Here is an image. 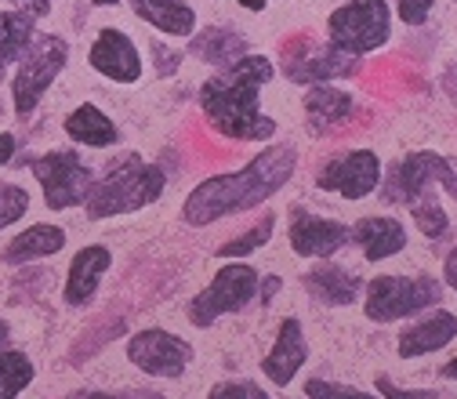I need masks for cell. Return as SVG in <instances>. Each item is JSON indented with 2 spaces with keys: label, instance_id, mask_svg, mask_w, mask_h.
<instances>
[{
  "label": "cell",
  "instance_id": "6da1fadb",
  "mask_svg": "<svg viewBox=\"0 0 457 399\" xmlns=\"http://www.w3.org/2000/svg\"><path fill=\"white\" fill-rule=\"evenodd\" d=\"M298 170V149L291 142L265 145L254 160H247L240 170H225V175L204 179L182 204V221L186 225H214L221 218H233L244 211H258L269 204L283 186L295 179Z\"/></svg>",
  "mask_w": 457,
  "mask_h": 399
},
{
  "label": "cell",
  "instance_id": "7a4b0ae2",
  "mask_svg": "<svg viewBox=\"0 0 457 399\" xmlns=\"http://www.w3.org/2000/svg\"><path fill=\"white\" fill-rule=\"evenodd\" d=\"M276 77L269 54H240L237 62L221 66L200 84V109L207 124L233 142H272L276 121L258 109L262 87Z\"/></svg>",
  "mask_w": 457,
  "mask_h": 399
},
{
  "label": "cell",
  "instance_id": "3957f363",
  "mask_svg": "<svg viewBox=\"0 0 457 399\" xmlns=\"http://www.w3.org/2000/svg\"><path fill=\"white\" fill-rule=\"evenodd\" d=\"M163 170L149 160H142L138 153H128L112 163L102 179L91 182L87 196H84V211L87 218L102 221V218H117V214H131L142 211L149 204H156L163 196Z\"/></svg>",
  "mask_w": 457,
  "mask_h": 399
},
{
  "label": "cell",
  "instance_id": "277c9868",
  "mask_svg": "<svg viewBox=\"0 0 457 399\" xmlns=\"http://www.w3.org/2000/svg\"><path fill=\"white\" fill-rule=\"evenodd\" d=\"M70 62V44L59 33H33L29 47L19 54V70L12 77V102L22 121H29L47 87Z\"/></svg>",
  "mask_w": 457,
  "mask_h": 399
},
{
  "label": "cell",
  "instance_id": "5b68a950",
  "mask_svg": "<svg viewBox=\"0 0 457 399\" xmlns=\"http://www.w3.org/2000/svg\"><path fill=\"white\" fill-rule=\"evenodd\" d=\"M363 312L374 323H399L428 312L443 298V279L436 276H374L363 287Z\"/></svg>",
  "mask_w": 457,
  "mask_h": 399
},
{
  "label": "cell",
  "instance_id": "8992f818",
  "mask_svg": "<svg viewBox=\"0 0 457 399\" xmlns=\"http://www.w3.org/2000/svg\"><path fill=\"white\" fill-rule=\"evenodd\" d=\"M258 269L244 265L240 258H228V265H221L207 287L189 302V323L193 327H214V320L228 316V312H240L258 298Z\"/></svg>",
  "mask_w": 457,
  "mask_h": 399
},
{
  "label": "cell",
  "instance_id": "52a82bcc",
  "mask_svg": "<svg viewBox=\"0 0 457 399\" xmlns=\"http://www.w3.org/2000/svg\"><path fill=\"white\" fill-rule=\"evenodd\" d=\"M392 37V8L385 0H349L330 12L327 19V40L349 54H370L385 47Z\"/></svg>",
  "mask_w": 457,
  "mask_h": 399
},
{
  "label": "cell",
  "instance_id": "ba28073f",
  "mask_svg": "<svg viewBox=\"0 0 457 399\" xmlns=\"http://www.w3.org/2000/svg\"><path fill=\"white\" fill-rule=\"evenodd\" d=\"M436 186L457 200V160H446L432 149H418V153L399 156L388 170V179H381V193L392 204H411Z\"/></svg>",
  "mask_w": 457,
  "mask_h": 399
},
{
  "label": "cell",
  "instance_id": "9c48e42d",
  "mask_svg": "<svg viewBox=\"0 0 457 399\" xmlns=\"http://www.w3.org/2000/svg\"><path fill=\"white\" fill-rule=\"evenodd\" d=\"M29 170L33 179L40 182L44 189V204L47 211H70V207H80L95 175L91 167L84 163V156L77 149H54V153H44L37 160H29Z\"/></svg>",
  "mask_w": 457,
  "mask_h": 399
},
{
  "label": "cell",
  "instance_id": "30bf717a",
  "mask_svg": "<svg viewBox=\"0 0 457 399\" xmlns=\"http://www.w3.org/2000/svg\"><path fill=\"white\" fill-rule=\"evenodd\" d=\"M316 189L341 200H367L381 189V160L374 149H349L316 170Z\"/></svg>",
  "mask_w": 457,
  "mask_h": 399
},
{
  "label": "cell",
  "instance_id": "8fae6325",
  "mask_svg": "<svg viewBox=\"0 0 457 399\" xmlns=\"http://www.w3.org/2000/svg\"><path fill=\"white\" fill-rule=\"evenodd\" d=\"M128 360L149 378H182L193 360V345L163 327H145L128 341Z\"/></svg>",
  "mask_w": 457,
  "mask_h": 399
},
{
  "label": "cell",
  "instance_id": "7c38bea8",
  "mask_svg": "<svg viewBox=\"0 0 457 399\" xmlns=\"http://www.w3.org/2000/svg\"><path fill=\"white\" fill-rule=\"evenodd\" d=\"M287 51V66H283V77L295 80V84H323V80H337V77H353L360 70L356 54L341 51L327 40V47H312L309 37L302 40H287L283 44Z\"/></svg>",
  "mask_w": 457,
  "mask_h": 399
},
{
  "label": "cell",
  "instance_id": "4fadbf2b",
  "mask_svg": "<svg viewBox=\"0 0 457 399\" xmlns=\"http://www.w3.org/2000/svg\"><path fill=\"white\" fill-rule=\"evenodd\" d=\"M349 225L334 221V218H320L305 207L291 211V251L298 258H334L341 247H349Z\"/></svg>",
  "mask_w": 457,
  "mask_h": 399
},
{
  "label": "cell",
  "instance_id": "5bb4252c",
  "mask_svg": "<svg viewBox=\"0 0 457 399\" xmlns=\"http://www.w3.org/2000/svg\"><path fill=\"white\" fill-rule=\"evenodd\" d=\"M87 66L112 80V84H138L142 80V54L135 47V40L124 29H102L87 51Z\"/></svg>",
  "mask_w": 457,
  "mask_h": 399
},
{
  "label": "cell",
  "instance_id": "9a60e30c",
  "mask_svg": "<svg viewBox=\"0 0 457 399\" xmlns=\"http://www.w3.org/2000/svg\"><path fill=\"white\" fill-rule=\"evenodd\" d=\"M305 360H309V341H305L302 320L298 316H287V320L279 323V330H276V341H272L269 356L262 360V374L276 388H287L298 378V370L305 367Z\"/></svg>",
  "mask_w": 457,
  "mask_h": 399
},
{
  "label": "cell",
  "instance_id": "2e32d148",
  "mask_svg": "<svg viewBox=\"0 0 457 399\" xmlns=\"http://www.w3.org/2000/svg\"><path fill=\"white\" fill-rule=\"evenodd\" d=\"M349 240L363 251L367 262H388L395 254H403L411 237H407V225L392 218V214H367L356 225H349Z\"/></svg>",
  "mask_w": 457,
  "mask_h": 399
},
{
  "label": "cell",
  "instance_id": "e0dca14e",
  "mask_svg": "<svg viewBox=\"0 0 457 399\" xmlns=\"http://www.w3.org/2000/svg\"><path fill=\"white\" fill-rule=\"evenodd\" d=\"M109 265H112V251L102 247V244H87L73 254L70 272H66V287H62V298H66L70 309H84V305L95 302Z\"/></svg>",
  "mask_w": 457,
  "mask_h": 399
},
{
  "label": "cell",
  "instance_id": "ac0fdd59",
  "mask_svg": "<svg viewBox=\"0 0 457 399\" xmlns=\"http://www.w3.org/2000/svg\"><path fill=\"white\" fill-rule=\"evenodd\" d=\"M453 337H457V316L450 309H436V312L421 316L418 323L399 330L395 349H399V356H403V360H421L428 353L446 349Z\"/></svg>",
  "mask_w": 457,
  "mask_h": 399
},
{
  "label": "cell",
  "instance_id": "d6986e66",
  "mask_svg": "<svg viewBox=\"0 0 457 399\" xmlns=\"http://www.w3.org/2000/svg\"><path fill=\"white\" fill-rule=\"evenodd\" d=\"M302 287L316 305L341 309V305H353L363 295V279L341 265H320L302 276Z\"/></svg>",
  "mask_w": 457,
  "mask_h": 399
},
{
  "label": "cell",
  "instance_id": "ffe728a7",
  "mask_svg": "<svg viewBox=\"0 0 457 399\" xmlns=\"http://www.w3.org/2000/svg\"><path fill=\"white\" fill-rule=\"evenodd\" d=\"M305 112H309V121H312V131H330V128H341L349 117H353V91L345 87H334L330 80L323 84H309L305 98H302Z\"/></svg>",
  "mask_w": 457,
  "mask_h": 399
},
{
  "label": "cell",
  "instance_id": "44dd1931",
  "mask_svg": "<svg viewBox=\"0 0 457 399\" xmlns=\"http://www.w3.org/2000/svg\"><path fill=\"white\" fill-rule=\"evenodd\" d=\"M135 19H142L145 26L160 29L170 40H182L196 33V12L186 0H131Z\"/></svg>",
  "mask_w": 457,
  "mask_h": 399
},
{
  "label": "cell",
  "instance_id": "7402d4cb",
  "mask_svg": "<svg viewBox=\"0 0 457 399\" xmlns=\"http://www.w3.org/2000/svg\"><path fill=\"white\" fill-rule=\"evenodd\" d=\"M62 247H66V229L47 225V221H37V225H29V229H22L19 237H12V244L4 247L0 262L4 265H29V262L59 254Z\"/></svg>",
  "mask_w": 457,
  "mask_h": 399
},
{
  "label": "cell",
  "instance_id": "603a6c76",
  "mask_svg": "<svg viewBox=\"0 0 457 399\" xmlns=\"http://www.w3.org/2000/svg\"><path fill=\"white\" fill-rule=\"evenodd\" d=\"M247 37L240 29H228V26H207L204 33H193L189 37V54L204 59L207 66H228L237 62L240 54H247Z\"/></svg>",
  "mask_w": 457,
  "mask_h": 399
},
{
  "label": "cell",
  "instance_id": "cb8c5ba5",
  "mask_svg": "<svg viewBox=\"0 0 457 399\" xmlns=\"http://www.w3.org/2000/svg\"><path fill=\"white\" fill-rule=\"evenodd\" d=\"M62 128H66V135H70L77 145H87V149H105V145H117V142H120L117 124H112L95 102L77 105L70 117H66Z\"/></svg>",
  "mask_w": 457,
  "mask_h": 399
},
{
  "label": "cell",
  "instance_id": "d4e9b609",
  "mask_svg": "<svg viewBox=\"0 0 457 399\" xmlns=\"http://www.w3.org/2000/svg\"><path fill=\"white\" fill-rule=\"evenodd\" d=\"M37 33V19L22 8V12H0V70L8 62H19V54L29 47Z\"/></svg>",
  "mask_w": 457,
  "mask_h": 399
},
{
  "label": "cell",
  "instance_id": "484cf974",
  "mask_svg": "<svg viewBox=\"0 0 457 399\" xmlns=\"http://www.w3.org/2000/svg\"><path fill=\"white\" fill-rule=\"evenodd\" d=\"M33 378H37V370L26 353L8 349V345L0 349V399H15L19 392H26L33 385Z\"/></svg>",
  "mask_w": 457,
  "mask_h": 399
},
{
  "label": "cell",
  "instance_id": "4316f807",
  "mask_svg": "<svg viewBox=\"0 0 457 399\" xmlns=\"http://www.w3.org/2000/svg\"><path fill=\"white\" fill-rule=\"evenodd\" d=\"M407 207H411V218H414V225H418V233H421V237H428V240H443V237L450 233V218H446V211L439 207L436 189L421 193V196L411 200Z\"/></svg>",
  "mask_w": 457,
  "mask_h": 399
},
{
  "label": "cell",
  "instance_id": "83f0119b",
  "mask_svg": "<svg viewBox=\"0 0 457 399\" xmlns=\"http://www.w3.org/2000/svg\"><path fill=\"white\" fill-rule=\"evenodd\" d=\"M272 229H276V214H265L258 225H251L247 233H240L237 240H225L221 247H218V258H247V254H254V251H262L269 240H272Z\"/></svg>",
  "mask_w": 457,
  "mask_h": 399
},
{
  "label": "cell",
  "instance_id": "f1b7e54d",
  "mask_svg": "<svg viewBox=\"0 0 457 399\" xmlns=\"http://www.w3.org/2000/svg\"><path fill=\"white\" fill-rule=\"evenodd\" d=\"M26 211H29V193L15 182H0V229L22 221Z\"/></svg>",
  "mask_w": 457,
  "mask_h": 399
},
{
  "label": "cell",
  "instance_id": "f546056e",
  "mask_svg": "<svg viewBox=\"0 0 457 399\" xmlns=\"http://www.w3.org/2000/svg\"><path fill=\"white\" fill-rule=\"evenodd\" d=\"M207 395H211V399H265V388H262L258 381L237 378V381H218Z\"/></svg>",
  "mask_w": 457,
  "mask_h": 399
},
{
  "label": "cell",
  "instance_id": "4dcf8cb0",
  "mask_svg": "<svg viewBox=\"0 0 457 399\" xmlns=\"http://www.w3.org/2000/svg\"><path fill=\"white\" fill-rule=\"evenodd\" d=\"M305 395H320V399H367L363 388H356V385H337V381H327V378L305 381Z\"/></svg>",
  "mask_w": 457,
  "mask_h": 399
},
{
  "label": "cell",
  "instance_id": "1f68e13d",
  "mask_svg": "<svg viewBox=\"0 0 457 399\" xmlns=\"http://www.w3.org/2000/svg\"><path fill=\"white\" fill-rule=\"evenodd\" d=\"M436 8V0H395V15L407 26H425Z\"/></svg>",
  "mask_w": 457,
  "mask_h": 399
},
{
  "label": "cell",
  "instance_id": "d6a6232c",
  "mask_svg": "<svg viewBox=\"0 0 457 399\" xmlns=\"http://www.w3.org/2000/svg\"><path fill=\"white\" fill-rule=\"evenodd\" d=\"M149 54L156 59V73H160V77L179 73V66H182V51H170V47H167V44H160V40H153V44H149Z\"/></svg>",
  "mask_w": 457,
  "mask_h": 399
},
{
  "label": "cell",
  "instance_id": "836d02e7",
  "mask_svg": "<svg viewBox=\"0 0 457 399\" xmlns=\"http://www.w3.org/2000/svg\"><path fill=\"white\" fill-rule=\"evenodd\" d=\"M378 392L392 395V399H436L439 395L436 388H395L388 378H378Z\"/></svg>",
  "mask_w": 457,
  "mask_h": 399
},
{
  "label": "cell",
  "instance_id": "e575fe53",
  "mask_svg": "<svg viewBox=\"0 0 457 399\" xmlns=\"http://www.w3.org/2000/svg\"><path fill=\"white\" fill-rule=\"evenodd\" d=\"M443 283H446V287L457 295V247L443 258Z\"/></svg>",
  "mask_w": 457,
  "mask_h": 399
},
{
  "label": "cell",
  "instance_id": "d590c367",
  "mask_svg": "<svg viewBox=\"0 0 457 399\" xmlns=\"http://www.w3.org/2000/svg\"><path fill=\"white\" fill-rule=\"evenodd\" d=\"M276 291H279V276H265V279L258 283V298H262V302H272Z\"/></svg>",
  "mask_w": 457,
  "mask_h": 399
},
{
  "label": "cell",
  "instance_id": "8d00e7d4",
  "mask_svg": "<svg viewBox=\"0 0 457 399\" xmlns=\"http://www.w3.org/2000/svg\"><path fill=\"white\" fill-rule=\"evenodd\" d=\"M15 156V138L8 131H0V163H12Z\"/></svg>",
  "mask_w": 457,
  "mask_h": 399
},
{
  "label": "cell",
  "instance_id": "74e56055",
  "mask_svg": "<svg viewBox=\"0 0 457 399\" xmlns=\"http://www.w3.org/2000/svg\"><path fill=\"white\" fill-rule=\"evenodd\" d=\"M51 4H54V0H26V12H29L33 19H44V15L51 12Z\"/></svg>",
  "mask_w": 457,
  "mask_h": 399
},
{
  "label": "cell",
  "instance_id": "f35d334b",
  "mask_svg": "<svg viewBox=\"0 0 457 399\" xmlns=\"http://www.w3.org/2000/svg\"><path fill=\"white\" fill-rule=\"evenodd\" d=\"M439 374H443L446 381H457V356H453V360H446V363L439 367Z\"/></svg>",
  "mask_w": 457,
  "mask_h": 399
},
{
  "label": "cell",
  "instance_id": "ab89813d",
  "mask_svg": "<svg viewBox=\"0 0 457 399\" xmlns=\"http://www.w3.org/2000/svg\"><path fill=\"white\" fill-rule=\"evenodd\" d=\"M237 4H240L244 12H265L269 0H237Z\"/></svg>",
  "mask_w": 457,
  "mask_h": 399
},
{
  "label": "cell",
  "instance_id": "60d3db41",
  "mask_svg": "<svg viewBox=\"0 0 457 399\" xmlns=\"http://www.w3.org/2000/svg\"><path fill=\"white\" fill-rule=\"evenodd\" d=\"M8 337H12V327H8L4 320H0V349H4V345H8Z\"/></svg>",
  "mask_w": 457,
  "mask_h": 399
},
{
  "label": "cell",
  "instance_id": "b9f144b4",
  "mask_svg": "<svg viewBox=\"0 0 457 399\" xmlns=\"http://www.w3.org/2000/svg\"><path fill=\"white\" fill-rule=\"evenodd\" d=\"M87 4H91V8H117L120 0H87Z\"/></svg>",
  "mask_w": 457,
  "mask_h": 399
}]
</instances>
